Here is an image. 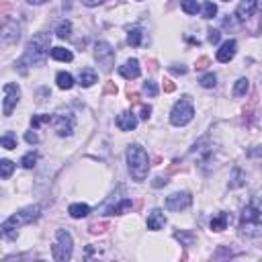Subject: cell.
Returning a JSON list of instances; mask_svg holds the SVG:
<instances>
[{"mask_svg":"<svg viewBox=\"0 0 262 262\" xmlns=\"http://www.w3.org/2000/svg\"><path fill=\"white\" fill-rule=\"evenodd\" d=\"M115 123H117V127L121 131H133L137 127V117L131 113V111H123V113L117 117Z\"/></svg>","mask_w":262,"mask_h":262,"instance_id":"obj_18","label":"cell"},{"mask_svg":"<svg viewBox=\"0 0 262 262\" xmlns=\"http://www.w3.org/2000/svg\"><path fill=\"white\" fill-rule=\"evenodd\" d=\"M74 252V242L68 230H58L56 232V244L51 246V256L56 262H68Z\"/></svg>","mask_w":262,"mask_h":262,"instance_id":"obj_5","label":"cell"},{"mask_svg":"<svg viewBox=\"0 0 262 262\" xmlns=\"http://www.w3.org/2000/svg\"><path fill=\"white\" fill-rule=\"evenodd\" d=\"M131 209V199H125V197H117L113 195V199H109L102 207V211L107 215H123L125 211Z\"/></svg>","mask_w":262,"mask_h":262,"instance_id":"obj_12","label":"cell"},{"mask_svg":"<svg viewBox=\"0 0 262 262\" xmlns=\"http://www.w3.org/2000/svg\"><path fill=\"white\" fill-rule=\"evenodd\" d=\"M56 33H58V37H60V39H68V37H70V33H72V23H70V21H62V23L58 25Z\"/></svg>","mask_w":262,"mask_h":262,"instance_id":"obj_27","label":"cell"},{"mask_svg":"<svg viewBox=\"0 0 262 262\" xmlns=\"http://www.w3.org/2000/svg\"><path fill=\"white\" fill-rule=\"evenodd\" d=\"M49 56L54 60H58V62H72L74 60V54L70 49H66V47H51Z\"/></svg>","mask_w":262,"mask_h":262,"instance_id":"obj_22","label":"cell"},{"mask_svg":"<svg viewBox=\"0 0 262 262\" xmlns=\"http://www.w3.org/2000/svg\"><path fill=\"white\" fill-rule=\"evenodd\" d=\"M94 60L98 62V66L104 72H111V68H113V64H115V49L107 41H98L94 45Z\"/></svg>","mask_w":262,"mask_h":262,"instance_id":"obj_8","label":"cell"},{"mask_svg":"<svg viewBox=\"0 0 262 262\" xmlns=\"http://www.w3.org/2000/svg\"><path fill=\"white\" fill-rule=\"evenodd\" d=\"M51 115H35L33 119H31V127L33 129H37V127H41L43 123H51Z\"/></svg>","mask_w":262,"mask_h":262,"instance_id":"obj_31","label":"cell"},{"mask_svg":"<svg viewBox=\"0 0 262 262\" xmlns=\"http://www.w3.org/2000/svg\"><path fill=\"white\" fill-rule=\"evenodd\" d=\"M0 145H3L5 149H15L17 147V137L13 133H5L3 139H0Z\"/></svg>","mask_w":262,"mask_h":262,"instance_id":"obj_30","label":"cell"},{"mask_svg":"<svg viewBox=\"0 0 262 262\" xmlns=\"http://www.w3.org/2000/svg\"><path fill=\"white\" fill-rule=\"evenodd\" d=\"M94 82H96V72H94L92 68H84V70H80L78 84H80L82 88H90Z\"/></svg>","mask_w":262,"mask_h":262,"instance_id":"obj_19","label":"cell"},{"mask_svg":"<svg viewBox=\"0 0 262 262\" xmlns=\"http://www.w3.org/2000/svg\"><path fill=\"white\" fill-rule=\"evenodd\" d=\"M199 82H201L203 88H213V86L217 84V76H215L213 72H209V74H205V76H203Z\"/></svg>","mask_w":262,"mask_h":262,"instance_id":"obj_32","label":"cell"},{"mask_svg":"<svg viewBox=\"0 0 262 262\" xmlns=\"http://www.w3.org/2000/svg\"><path fill=\"white\" fill-rule=\"evenodd\" d=\"M127 166H129V174H131L133 180L143 182L147 178L149 158H147V152L139 143H133V145L127 147Z\"/></svg>","mask_w":262,"mask_h":262,"instance_id":"obj_4","label":"cell"},{"mask_svg":"<svg viewBox=\"0 0 262 262\" xmlns=\"http://www.w3.org/2000/svg\"><path fill=\"white\" fill-rule=\"evenodd\" d=\"M56 82H58V88H62V90H70L74 86V78L68 72H60L56 76Z\"/></svg>","mask_w":262,"mask_h":262,"instance_id":"obj_23","label":"cell"},{"mask_svg":"<svg viewBox=\"0 0 262 262\" xmlns=\"http://www.w3.org/2000/svg\"><path fill=\"white\" fill-rule=\"evenodd\" d=\"M149 98H154V96H158V84L154 82V80H145L143 82V88H141Z\"/></svg>","mask_w":262,"mask_h":262,"instance_id":"obj_29","label":"cell"},{"mask_svg":"<svg viewBox=\"0 0 262 262\" xmlns=\"http://www.w3.org/2000/svg\"><path fill=\"white\" fill-rule=\"evenodd\" d=\"M49 41L51 35L49 33H37L33 35V39L27 43V49L19 62V66H41L49 54Z\"/></svg>","mask_w":262,"mask_h":262,"instance_id":"obj_2","label":"cell"},{"mask_svg":"<svg viewBox=\"0 0 262 262\" xmlns=\"http://www.w3.org/2000/svg\"><path fill=\"white\" fill-rule=\"evenodd\" d=\"M119 74H121L125 80H135V78H139V74H141L139 62H137V60H127L123 66H119Z\"/></svg>","mask_w":262,"mask_h":262,"instance_id":"obj_16","label":"cell"},{"mask_svg":"<svg viewBox=\"0 0 262 262\" xmlns=\"http://www.w3.org/2000/svg\"><path fill=\"white\" fill-rule=\"evenodd\" d=\"M217 15V7L213 3H205L203 5V19H213Z\"/></svg>","mask_w":262,"mask_h":262,"instance_id":"obj_34","label":"cell"},{"mask_svg":"<svg viewBox=\"0 0 262 262\" xmlns=\"http://www.w3.org/2000/svg\"><path fill=\"white\" fill-rule=\"evenodd\" d=\"M102 3H104V0H82V5H84V7H90V9H92V7H98V5H102Z\"/></svg>","mask_w":262,"mask_h":262,"instance_id":"obj_38","label":"cell"},{"mask_svg":"<svg viewBox=\"0 0 262 262\" xmlns=\"http://www.w3.org/2000/svg\"><path fill=\"white\" fill-rule=\"evenodd\" d=\"M191 158L197 162L199 168L207 170V166L213 162V145H211V141H209L207 137L199 139V141L191 147Z\"/></svg>","mask_w":262,"mask_h":262,"instance_id":"obj_7","label":"cell"},{"mask_svg":"<svg viewBox=\"0 0 262 262\" xmlns=\"http://www.w3.org/2000/svg\"><path fill=\"white\" fill-rule=\"evenodd\" d=\"M68 213H70V217H74V219H82V217H86V215L90 213V207H88L86 203H74V205L68 207Z\"/></svg>","mask_w":262,"mask_h":262,"instance_id":"obj_21","label":"cell"},{"mask_svg":"<svg viewBox=\"0 0 262 262\" xmlns=\"http://www.w3.org/2000/svg\"><path fill=\"white\" fill-rule=\"evenodd\" d=\"M3 90H5L3 113H5V117H11V115H13V111H15V107H17L19 100H21V88H19V84L9 82V84H5Z\"/></svg>","mask_w":262,"mask_h":262,"instance_id":"obj_10","label":"cell"},{"mask_svg":"<svg viewBox=\"0 0 262 262\" xmlns=\"http://www.w3.org/2000/svg\"><path fill=\"white\" fill-rule=\"evenodd\" d=\"M223 3H230V0H223Z\"/></svg>","mask_w":262,"mask_h":262,"instance_id":"obj_43","label":"cell"},{"mask_svg":"<svg viewBox=\"0 0 262 262\" xmlns=\"http://www.w3.org/2000/svg\"><path fill=\"white\" fill-rule=\"evenodd\" d=\"M236 51H238V41L236 39H228L226 43L217 49V62H221V64L232 62L234 56H236Z\"/></svg>","mask_w":262,"mask_h":262,"instance_id":"obj_14","label":"cell"},{"mask_svg":"<svg viewBox=\"0 0 262 262\" xmlns=\"http://www.w3.org/2000/svg\"><path fill=\"white\" fill-rule=\"evenodd\" d=\"M180 7H182V11H184L186 15H197V13L201 11V7H199L197 0H180Z\"/></svg>","mask_w":262,"mask_h":262,"instance_id":"obj_25","label":"cell"},{"mask_svg":"<svg viewBox=\"0 0 262 262\" xmlns=\"http://www.w3.org/2000/svg\"><path fill=\"white\" fill-rule=\"evenodd\" d=\"M27 3H29V5H45L47 0H27Z\"/></svg>","mask_w":262,"mask_h":262,"instance_id":"obj_41","label":"cell"},{"mask_svg":"<svg viewBox=\"0 0 262 262\" xmlns=\"http://www.w3.org/2000/svg\"><path fill=\"white\" fill-rule=\"evenodd\" d=\"M141 39H143L141 29H131V31H129V35H127V43H129L131 47H139V45H141Z\"/></svg>","mask_w":262,"mask_h":262,"instance_id":"obj_24","label":"cell"},{"mask_svg":"<svg viewBox=\"0 0 262 262\" xmlns=\"http://www.w3.org/2000/svg\"><path fill=\"white\" fill-rule=\"evenodd\" d=\"M39 217H41V207L39 205H31V207H25V209L13 213L9 219H5L0 230H3V236L7 240H15L19 236V232H17L19 228L29 226V223H33L35 219H39Z\"/></svg>","mask_w":262,"mask_h":262,"instance_id":"obj_3","label":"cell"},{"mask_svg":"<svg viewBox=\"0 0 262 262\" xmlns=\"http://www.w3.org/2000/svg\"><path fill=\"white\" fill-rule=\"evenodd\" d=\"M166 90H174V84L170 80H166Z\"/></svg>","mask_w":262,"mask_h":262,"instance_id":"obj_42","label":"cell"},{"mask_svg":"<svg viewBox=\"0 0 262 262\" xmlns=\"http://www.w3.org/2000/svg\"><path fill=\"white\" fill-rule=\"evenodd\" d=\"M25 141H27V143H37V141H39V135L33 133V131H27V133H25Z\"/></svg>","mask_w":262,"mask_h":262,"instance_id":"obj_37","label":"cell"},{"mask_svg":"<svg viewBox=\"0 0 262 262\" xmlns=\"http://www.w3.org/2000/svg\"><path fill=\"white\" fill-rule=\"evenodd\" d=\"M166 226V215L162 209H154L152 213L147 215V230H152V232H158Z\"/></svg>","mask_w":262,"mask_h":262,"instance_id":"obj_17","label":"cell"},{"mask_svg":"<svg viewBox=\"0 0 262 262\" xmlns=\"http://www.w3.org/2000/svg\"><path fill=\"white\" fill-rule=\"evenodd\" d=\"M51 123H54V129H56V133L60 137L72 135L74 127H76V119H74V115L70 113V111H66V113H56Z\"/></svg>","mask_w":262,"mask_h":262,"instance_id":"obj_9","label":"cell"},{"mask_svg":"<svg viewBox=\"0 0 262 262\" xmlns=\"http://www.w3.org/2000/svg\"><path fill=\"white\" fill-rule=\"evenodd\" d=\"M228 223H230V215L226 211H221L217 213L213 219H211V232H223L228 228Z\"/></svg>","mask_w":262,"mask_h":262,"instance_id":"obj_20","label":"cell"},{"mask_svg":"<svg viewBox=\"0 0 262 262\" xmlns=\"http://www.w3.org/2000/svg\"><path fill=\"white\" fill-rule=\"evenodd\" d=\"M13 170H15V164L11 162V160H0V176H3L5 180L7 178H11V174H13Z\"/></svg>","mask_w":262,"mask_h":262,"instance_id":"obj_26","label":"cell"},{"mask_svg":"<svg viewBox=\"0 0 262 262\" xmlns=\"http://www.w3.org/2000/svg\"><path fill=\"white\" fill-rule=\"evenodd\" d=\"M207 33H209V35H207L209 43H213V45H215V43H219V39H221V33H219L217 29H209Z\"/></svg>","mask_w":262,"mask_h":262,"instance_id":"obj_35","label":"cell"},{"mask_svg":"<svg viewBox=\"0 0 262 262\" xmlns=\"http://www.w3.org/2000/svg\"><path fill=\"white\" fill-rule=\"evenodd\" d=\"M166 182H168V180H166V178H162V176H158V178H156V180H154V186H156V189H160V186H164V184H166Z\"/></svg>","mask_w":262,"mask_h":262,"instance_id":"obj_39","label":"cell"},{"mask_svg":"<svg viewBox=\"0 0 262 262\" xmlns=\"http://www.w3.org/2000/svg\"><path fill=\"white\" fill-rule=\"evenodd\" d=\"M248 92V80L246 78H240L238 82H236V86H234V94L236 96H244Z\"/></svg>","mask_w":262,"mask_h":262,"instance_id":"obj_33","label":"cell"},{"mask_svg":"<svg viewBox=\"0 0 262 262\" xmlns=\"http://www.w3.org/2000/svg\"><path fill=\"white\" fill-rule=\"evenodd\" d=\"M37 160H39V156H37V152H29V154H25V156H23L21 164H23V168L31 170V168L37 164Z\"/></svg>","mask_w":262,"mask_h":262,"instance_id":"obj_28","label":"cell"},{"mask_svg":"<svg viewBox=\"0 0 262 262\" xmlns=\"http://www.w3.org/2000/svg\"><path fill=\"white\" fill-rule=\"evenodd\" d=\"M238 230L246 238H258L262 236V199L254 197L240 213Z\"/></svg>","mask_w":262,"mask_h":262,"instance_id":"obj_1","label":"cell"},{"mask_svg":"<svg viewBox=\"0 0 262 262\" xmlns=\"http://www.w3.org/2000/svg\"><path fill=\"white\" fill-rule=\"evenodd\" d=\"M193 117H195V109H193V104L186 100V98L178 100L172 107V111H170V123L176 125V127H182L186 123H191Z\"/></svg>","mask_w":262,"mask_h":262,"instance_id":"obj_6","label":"cell"},{"mask_svg":"<svg viewBox=\"0 0 262 262\" xmlns=\"http://www.w3.org/2000/svg\"><path fill=\"white\" fill-rule=\"evenodd\" d=\"M21 37V29L17 23L13 21H7L5 27H3V35H0V39H3V45H15Z\"/></svg>","mask_w":262,"mask_h":262,"instance_id":"obj_13","label":"cell"},{"mask_svg":"<svg viewBox=\"0 0 262 262\" xmlns=\"http://www.w3.org/2000/svg\"><path fill=\"white\" fill-rule=\"evenodd\" d=\"M193 205V197L191 193H172L170 197H166V209L168 211H184V209H189Z\"/></svg>","mask_w":262,"mask_h":262,"instance_id":"obj_11","label":"cell"},{"mask_svg":"<svg viewBox=\"0 0 262 262\" xmlns=\"http://www.w3.org/2000/svg\"><path fill=\"white\" fill-rule=\"evenodd\" d=\"M170 70H172V72H176V74H186V68H184V66H180V68H176V66H174V68H170Z\"/></svg>","mask_w":262,"mask_h":262,"instance_id":"obj_40","label":"cell"},{"mask_svg":"<svg viewBox=\"0 0 262 262\" xmlns=\"http://www.w3.org/2000/svg\"><path fill=\"white\" fill-rule=\"evenodd\" d=\"M149 115H152V107H149V104H143V107H141V113H139V117H141L143 121H147V119H149Z\"/></svg>","mask_w":262,"mask_h":262,"instance_id":"obj_36","label":"cell"},{"mask_svg":"<svg viewBox=\"0 0 262 262\" xmlns=\"http://www.w3.org/2000/svg\"><path fill=\"white\" fill-rule=\"evenodd\" d=\"M256 9H258V0H242L238 5V11H236L238 21H250L254 17Z\"/></svg>","mask_w":262,"mask_h":262,"instance_id":"obj_15","label":"cell"}]
</instances>
